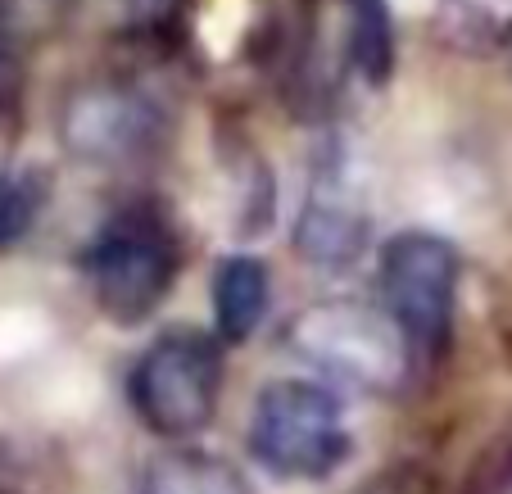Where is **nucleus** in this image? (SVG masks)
I'll return each mask as SVG.
<instances>
[{
  "label": "nucleus",
  "instance_id": "nucleus-7",
  "mask_svg": "<svg viewBox=\"0 0 512 494\" xmlns=\"http://www.w3.org/2000/svg\"><path fill=\"white\" fill-rule=\"evenodd\" d=\"M272 304L268 263L254 254H227L213 268V336L223 345H241L263 327Z\"/></svg>",
  "mask_w": 512,
  "mask_h": 494
},
{
  "label": "nucleus",
  "instance_id": "nucleus-13",
  "mask_svg": "<svg viewBox=\"0 0 512 494\" xmlns=\"http://www.w3.org/2000/svg\"><path fill=\"white\" fill-rule=\"evenodd\" d=\"M0 494H5V490H0Z\"/></svg>",
  "mask_w": 512,
  "mask_h": 494
},
{
  "label": "nucleus",
  "instance_id": "nucleus-6",
  "mask_svg": "<svg viewBox=\"0 0 512 494\" xmlns=\"http://www.w3.org/2000/svg\"><path fill=\"white\" fill-rule=\"evenodd\" d=\"M159 132V114L150 96L123 82H100L82 87L64 105V146L91 164H118L150 146Z\"/></svg>",
  "mask_w": 512,
  "mask_h": 494
},
{
  "label": "nucleus",
  "instance_id": "nucleus-8",
  "mask_svg": "<svg viewBox=\"0 0 512 494\" xmlns=\"http://www.w3.org/2000/svg\"><path fill=\"white\" fill-rule=\"evenodd\" d=\"M141 494H250V485L227 458L195 445H173L168 454L150 458Z\"/></svg>",
  "mask_w": 512,
  "mask_h": 494
},
{
  "label": "nucleus",
  "instance_id": "nucleus-2",
  "mask_svg": "<svg viewBox=\"0 0 512 494\" xmlns=\"http://www.w3.org/2000/svg\"><path fill=\"white\" fill-rule=\"evenodd\" d=\"M345 404L331 386L304 377L268 381L250 413V449L281 481H327L349 458Z\"/></svg>",
  "mask_w": 512,
  "mask_h": 494
},
{
  "label": "nucleus",
  "instance_id": "nucleus-12",
  "mask_svg": "<svg viewBox=\"0 0 512 494\" xmlns=\"http://www.w3.org/2000/svg\"><path fill=\"white\" fill-rule=\"evenodd\" d=\"M10 155H14V127H10V114H5V105H0V186L10 182Z\"/></svg>",
  "mask_w": 512,
  "mask_h": 494
},
{
  "label": "nucleus",
  "instance_id": "nucleus-10",
  "mask_svg": "<svg viewBox=\"0 0 512 494\" xmlns=\"http://www.w3.org/2000/svg\"><path fill=\"white\" fill-rule=\"evenodd\" d=\"M41 195H46V182L37 173H14L0 186V245H14L19 236H28L32 218L41 214Z\"/></svg>",
  "mask_w": 512,
  "mask_h": 494
},
{
  "label": "nucleus",
  "instance_id": "nucleus-9",
  "mask_svg": "<svg viewBox=\"0 0 512 494\" xmlns=\"http://www.w3.org/2000/svg\"><path fill=\"white\" fill-rule=\"evenodd\" d=\"M363 232H368V223L358 214H349L340 204L313 200L300 223V250L313 263H349L363 250Z\"/></svg>",
  "mask_w": 512,
  "mask_h": 494
},
{
  "label": "nucleus",
  "instance_id": "nucleus-5",
  "mask_svg": "<svg viewBox=\"0 0 512 494\" xmlns=\"http://www.w3.org/2000/svg\"><path fill=\"white\" fill-rule=\"evenodd\" d=\"M458 250L435 232L390 236L381 250V304L417 354H440L454 331Z\"/></svg>",
  "mask_w": 512,
  "mask_h": 494
},
{
  "label": "nucleus",
  "instance_id": "nucleus-4",
  "mask_svg": "<svg viewBox=\"0 0 512 494\" xmlns=\"http://www.w3.org/2000/svg\"><path fill=\"white\" fill-rule=\"evenodd\" d=\"M177 259V236L155 209H123L100 227L82 268L100 313L118 327H136L173 291Z\"/></svg>",
  "mask_w": 512,
  "mask_h": 494
},
{
  "label": "nucleus",
  "instance_id": "nucleus-3",
  "mask_svg": "<svg viewBox=\"0 0 512 494\" xmlns=\"http://www.w3.org/2000/svg\"><path fill=\"white\" fill-rule=\"evenodd\" d=\"M132 408L141 427H150L159 440L186 445L200 436L218 413L223 395V345L209 331L177 327L164 331L145 349L127 381Z\"/></svg>",
  "mask_w": 512,
  "mask_h": 494
},
{
  "label": "nucleus",
  "instance_id": "nucleus-1",
  "mask_svg": "<svg viewBox=\"0 0 512 494\" xmlns=\"http://www.w3.org/2000/svg\"><path fill=\"white\" fill-rule=\"evenodd\" d=\"M286 345L322 377H336L358 390H395L408 377V359L417 354L386 304L363 300L309 304L286 327Z\"/></svg>",
  "mask_w": 512,
  "mask_h": 494
},
{
  "label": "nucleus",
  "instance_id": "nucleus-11",
  "mask_svg": "<svg viewBox=\"0 0 512 494\" xmlns=\"http://www.w3.org/2000/svg\"><path fill=\"white\" fill-rule=\"evenodd\" d=\"M354 50H358V64L372 68V78H386L390 68L386 0H354Z\"/></svg>",
  "mask_w": 512,
  "mask_h": 494
}]
</instances>
